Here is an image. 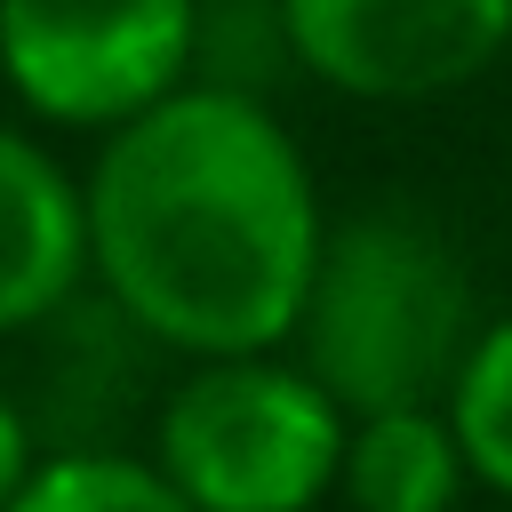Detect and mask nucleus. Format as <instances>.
<instances>
[{
	"mask_svg": "<svg viewBox=\"0 0 512 512\" xmlns=\"http://www.w3.org/2000/svg\"><path fill=\"white\" fill-rule=\"evenodd\" d=\"M88 192V280L184 360L280 352L328 240L312 168L264 96L208 80L104 128Z\"/></svg>",
	"mask_w": 512,
	"mask_h": 512,
	"instance_id": "f257e3e1",
	"label": "nucleus"
},
{
	"mask_svg": "<svg viewBox=\"0 0 512 512\" xmlns=\"http://www.w3.org/2000/svg\"><path fill=\"white\" fill-rule=\"evenodd\" d=\"M472 272L464 248L424 216V208H360L328 224L304 320H296V360L360 416V408H400V400H448L464 352H472Z\"/></svg>",
	"mask_w": 512,
	"mask_h": 512,
	"instance_id": "f03ea898",
	"label": "nucleus"
},
{
	"mask_svg": "<svg viewBox=\"0 0 512 512\" xmlns=\"http://www.w3.org/2000/svg\"><path fill=\"white\" fill-rule=\"evenodd\" d=\"M352 408L280 352L192 360L152 400V464L200 512H312L336 496Z\"/></svg>",
	"mask_w": 512,
	"mask_h": 512,
	"instance_id": "7ed1b4c3",
	"label": "nucleus"
},
{
	"mask_svg": "<svg viewBox=\"0 0 512 512\" xmlns=\"http://www.w3.org/2000/svg\"><path fill=\"white\" fill-rule=\"evenodd\" d=\"M0 80L48 128H120L192 80V0H0Z\"/></svg>",
	"mask_w": 512,
	"mask_h": 512,
	"instance_id": "20e7f679",
	"label": "nucleus"
},
{
	"mask_svg": "<svg viewBox=\"0 0 512 512\" xmlns=\"http://www.w3.org/2000/svg\"><path fill=\"white\" fill-rule=\"evenodd\" d=\"M296 72L360 104L472 88L512 48V0H280Z\"/></svg>",
	"mask_w": 512,
	"mask_h": 512,
	"instance_id": "39448f33",
	"label": "nucleus"
},
{
	"mask_svg": "<svg viewBox=\"0 0 512 512\" xmlns=\"http://www.w3.org/2000/svg\"><path fill=\"white\" fill-rule=\"evenodd\" d=\"M24 416L40 448H120L128 408L144 400V352H160L104 288H72L48 320L24 328Z\"/></svg>",
	"mask_w": 512,
	"mask_h": 512,
	"instance_id": "423d86ee",
	"label": "nucleus"
},
{
	"mask_svg": "<svg viewBox=\"0 0 512 512\" xmlns=\"http://www.w3.org/2000/svg\"><path fill=\"white\" fill-rule=\"evenodd\" d=\"M72 288H88V192L48 144L0 120V336L48 320Z\"/></svg>",
	"mask_w": 512,
	"mask_h": 512,
	"instance_id": "0eeeda50",
	"label": "nucleus"
},
{
	"mask_svg": "<svg viewBox=\"0 0 512 512\" xmlns=\"http://www.w3.org/2000/svg\"><path fill=\"white\" fill-rule=\"evenodd\" d=\"M464 488H472V456L440 400H400V408L352 416L344 472H336V496L352 512H456Z\"/></svg>",
	"mask_w": 512,
	"mask_h": 512,
	"instance_id": "6e6552de",
	"label": "nucleus"
},
{
	"mask_svg": "<svg viewBox=\"0 0 512 512\" xmlns=\"http://www.w3.org/2000/svg\"><path fill=\"white\" fill-rule=\"evenodd\" d=\"M8 512H200V504L152 464V448L144 456L136 448H48Z\"/></svg>",
	"mask_w": 512,
	"mask_h": 512,
	"instance_id": "1a4fd4ad",
	"label": "nucleus"
},
{
	"mask_svg": "<svg viewBox=\"0 0 512 512\" xmlns=\"http://www.w3.org/2000/svg\"><path fill=\"white\" fill-rule=\"evenodd\" d=\"M280 72H296L280 0H192V80L232 96H272Z\"/></svg>",
	"mask_w": 512,
	"mask_h": 512,
	"instance_id": "9d476101",
	"label": "nucleus"
},
{
	"mask_svg": "<svg viewBox=\"0 0 512 512\" xmlns=\"http://www.w3.org/2000/svg\"><path fill=\"white\" fill-rule=\"evenodd\" d=\"M440 408H448V424H456V440L472 456V480L512 496V312L472 336V352H464Z\"/></svg>",
	"mask_w": 512,
	"mask_h": 512,
	"instance_id": "9b49d317",
	"label": "nucleus"
},
{
	"mask_svg": "<svg viewBox=\"0 0 512 512\" xmlns=\"http://www.w3.org/2000/svg\"><path fill=\"white\" fill-rule=\"evenodd\" d=\"M48 448H40V432H32V416H24V400L0 384V512L16 504V488L32 480V464H40Z\"/></svg>",
	"mask_w": 512,
	"mask_h": 512,
	"instance_id": "f8f14e48",
	"label": "nucleus"
}]
</instances>
